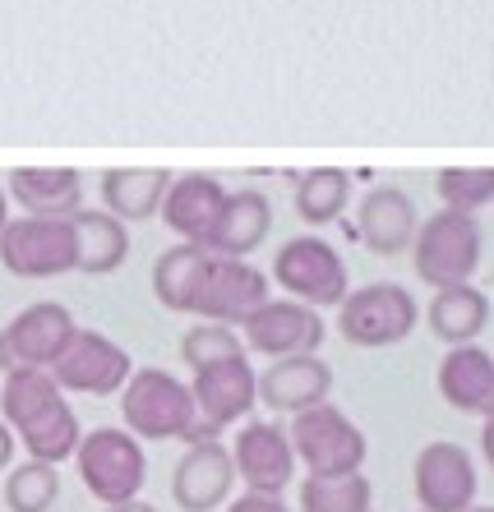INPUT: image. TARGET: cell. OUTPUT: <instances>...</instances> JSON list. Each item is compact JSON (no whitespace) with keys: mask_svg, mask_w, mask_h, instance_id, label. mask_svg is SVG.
Wrapping results in <instances>:
<instances>
[{"mask_svg":"<svg viewBox=\"0 0 494 512\" xmlns=\"http://www.w3.org/2000/svg\"><path fill=\"white\" fill-rule=\"evenodd\" d=\"M0 420L14 429V439L28 448L33 462L61 466L74 457L84 429L74 406L65 402V393L56 388L47 370H10L5 388H0Z\"/></svg>","mask_w":494,"mask_h":512,"instance_id":"6da1fadb","label":"cell"},{"mask_svg":"<svg viewBox=\"0 0 494 512\" xmlns=\"http://www.w3.org/2000/svg\"><path fill=\"white\" fill-rule=\"evenodd\" d=\"M287 439L305 476H324V480L356 476L365 466V453H370V443L356 429V420L347 411H338L333 402H319L310 411H301V416H291Z\"/></svg>","mask_w":494,"mask_h":512,"instance_id":"7a4b0ae2","label":"cell"},{"mask_svg":"<svg viewBox=\"0 0 494 512\" xmlns=\"http://www.w3.org/2000/svg\"><path fill=\"white\" fill-rule=\"evenodd\" d=\"M481 222L471 213H434L416 227V240H411V268L425 286L444 291V286H462L476 277L481 268Z\"/></svg>","mask_w":494,"mask_h":512,"instance_id":"3957f363","label":"cell"},{"mask_svg":"<svg viewBox=\"0 0 494 512\" xmlns=\"http://www.w3.org/2000/svg\"><path fill=\"white\" fill-rule=\"evenodd\" d=\"M74 466H79L84 489L102 508L134 503L144 494V480H148L144 443L134 434H125V429H93V434H84L79 448H74Z\"/></svg>","mask_w":494,"mask_h":512,"instance_id":"277c9868","label":"cell"},{"mask_svg":"<svg viewBox=\"0 0 494 512\" xmlns=\"http://www.w3.org/2000/svg\"><path fill=\"white\" fill-rule=\"evenodd\" d=\"M121 416L125 434L134 439H185L199 420L190 397V383H181L167 370H134L121 388Z\"/></svg>","mask_w":494,"mask_h":512,"instance_id":"5b68a950","label":"cell"},{"mask_svg":"<svg viewBox=\"0 0 494 512\" xmlns=\"http://www.w3.org/2000/svg\"><path fill=\"white\" fill-rule=\"evenodd\" d=\"M273 282L287 291V300L310 310H338L351 291V273L324 236H291L273 259Z\"/></svg>","mask_w":494,"mask_h":512,"instance_id":"8992f818","label":"cell"},{"mask_svg":"<svg viewBox=\"0 0 494 512\" xmlns=\"http://www.w3.org/2000/svg\"><path fill=\"white\" fill-rule=\"evenodd\" d=\"M421 319V305L407 286L398 282H374V286H351L347 300L338 305V333L342 342L379 351V346H398L411 337Z\"/></svg>","mask_w":494,"mask_h":512,"instance_id":"52a82bcc","label":"cell"},{"mask_svg":"<svg viewBox=\"0 0 494 512\" xmlns=\"http://www.w3.org/2000/svg\"><path fill=\"white\" fill-rule=\"evenodd\" d=\"M264 300H268V277L259 273L254 263L204 254L199 277H194V291H190V314L194 319L241 328Z\"/></svg>","mask_w":494,"mask_h":512,"instance_id":"ba28073f","label":"cell"},{"mask_svg":"<svg viewBox=\"0 0 494 512\" xmlns=\"http://www.w3.org/2000/svg\"><path fill=\"white\" fill-rule=\"evenodd\" d=\"M74 333L79 323L61 300H33L0 333V370H51Z\"/></svg>","mask_w":494,"mask_h":512,"instance_id":"9c48e42d","label":"cell"},{"mask_svg":"<svg viewBox=\"0 0 494 512\" xmlns=\"http://www.w3.org/2000/svg\"><path fill=\"white\" fill-rule=\"evenodd\" d=\"M5 273L42 282V277L74 273V227L70 217H10L0 236Z\"/></svg>","mask_w":494,"mask_h":512,"instance_id":"30bf717a","label":"cell"},{"mask_svg":"<svg viewBox=\"0 0 494 512\" xmlns=\"http://www.w3.org/2000/svg\"><path fill=\"white\" fill-rule=\"evenodd\" d=\"M51 379L61 393H84V397H111L121 393L134 374V360L121 342H111L107 333L79 328L70 337V346L61 351V360L51 365Z\"/></svg>","mask_w":494,"mask_h":512,"instance_id":"8fae6325","label":"cell"},{"mask_svg":"<svg viewBox=\"0 0 494 512\" xmlns=\"http://www.w3.org/2000/svg\"><path fill=\"white\" fill-rule=\"evenodd\" d=\"M324 314L310 310V305H296V300H273L268 296L250 319L241 323V342L245 351L268 360H287V356H319L324 346Z\"/></svg>","mask_w":494,"mask_h":512,"instance_id":"7c38bea8","label":"cell"},{"mask_svg":"<svg viewBox=\"0 0 494 512\" xmlns=\"http://www.w3.org/2000/svg\"><path fill=\"white\" fill-rule=\"evenodd\" d=\"M411 485L421 512H467L476 503V457L453 439H434L416 453Z\"/></svg>","mask_w":494,"mask_h":512,"instance_id":"4fadbf2b","label":"cell"},{"mask_svg":"<svg viewBox=\"0 0 494 512\" xmlns=\"http://www.w3.org/2000/svg\"><path fill=\"white\" fill-rule=\"evenodd\" d=\"M190 397H194V411H199V425L222 434L227 425H241L254 411V402H259V374L245 360V351L227 360H213L204 370H194Z\"/></svg>","mask_w":494,"mask_h":512,"instance_id":"5bb4252c","label":"cell"},{"mask_svg":"<svg viewBox=\"0 0 494 512\" xmlns=\"http://www.w3.org/2000/svg\"><path fill=\"white\" fill-rule=\"evenodd\" d=\"M231 466L254 494H282L291 485V476L301 471L287 429L278 420H245L236 443H231Z\"/></svg>","mask_w":494,"mask_h":512,"instance_id":"9a60e30c","label":"cell"},{"mask_svg":"<svg viewBox=\"0 0 494 512\" xmlns=\"http://www.w3.org/2000/svg\"><path fill=\"white\" fill-rule=\"evenodd\" d=\"M231 485H236V466H231V448H222V439L190 443V453L171 471V499L181 512H213L217 503L231 499Z\"/></svg>","mask_w":494,"mask_h":512,"instance_id":"2e32d148","label":"cell"},{"mask_svg":"<svg viewBox=\"0 0 494 512\" xmlns=\"http://www.w3.org/2000/svg\"><path fill=\"white\" fill-rule=\"evenodd\" d=\"M328 393H333V370H328V360H319V356L273 360V365L259 374V402H264L273 416H301L310 406L328 402Z\"/></svg>","mask_w":494,"mask_h":512,"instance_id":"e0dca14e","label":"cell"},{"mask_svg":"<svg viewBox=\"0 0 494 512\" xmlns=\"http://www.w3.org/2000/svg\"><path fill=\"white\" fill-rule=\"evenodd\" d=\"M227 203V190L217 176H204V171H190V176H171L167 199L157 208V217L167 222L181 245H204L217 227V213Z\"/></svg>","mask_w":494,"mask_h":512,"instance_id":"ac0fdd59","label":"cell"},{"mask_svg":"<svg viewBox=\"0 0 494 512\" xmlns=\"http://www.w3.org/2000/svg\"><path fill=\"white\" fill-rule=\"evenodd\" d=\"M439 397L462 416H494V356L485 346H448L439 360Z\"/></svg>","mask_w":494,"mask_h":512,"instance_id":"d6986e66","label":"cell"},{"mask_svg":"<svg viewBox=\"0 0 494 512\" xmlns=\"http://www.w3.org/2000/svg\"><path fill=\"white\" fill-rule=\"evenodd\" d=\"M268 231H273V199L264 190H227V203L217 213V227L204 240V250L222 259H245L264 245Z\"/></svg>","mask_w":494,"mask_h":512,"instance_id":"ffe728a7","label":"cell"},{"mask_svg":"<svg viewBox=\"0 0 494 512\" xmlns=\"http://www.w3.org/2000/svg\"><path fill=\"white\" fill-rule=\"evenodd\" d=\"M416 227H421V213H416L411 194L398 190V185H379V190H370L365 203H361V217H356V236L365 240V250L384 254V259L388 254L411 250Z\"/></svg>","mask_w":494,"mask_h":512,"instance_id":"44dd1931","label":"cell"},{"mask_svg":"<svg viewBox=\"0 0 494 512\" xmlns=\"http://www.w3.org/2000/svg\"><path fill=\"white\" fill-rule=\"evenodd\" d=\"M10 194L24 217H74L84 208V176L70 167H19L10 171Z\"/></svg>","mask_w":494,"mask_h":512,"instance_id":"7402d4cb","label":"cell"},{"mask_svg":"<svg viewBox=\"0 0 494 512\" xmlns=\"http://www.w3.org/2000/svg\"><path fill=\"white\" fill-rule=\"evenodd\" d=\"M70 227H74V273L107 277L130 259V231H125V222H116L107 208H102V213L79 208V213L70 217Z\"/></svg>","mask_w":494,"mask_h":512,"instance_id":"603a6c76","label":"cell"},{"mask_svg":"<svg viewBox=\"0 0 494 512\" xmlns=\"http://www.w3.org/2000/svg\"><path fill=\"white\" fill-rule=\"evenodd\" d=\"M171 171L162 167H116L102 171V203L116 222H148L167 199Z\"/></svg>","mask_w":494,"mask_h":512,"instance_id":"cb8c5ba5","label":"cell"},{"mask_svg":"<svg viewBox=\"0 0 494 512\" xmlns=\"http://www.w3.org/2000/svg\"><path fill=\"white\" fill-rule=\"evenodd\" d=\"M425 319H430V333L444 346H471L490 323V296L471 282L444 286V291H434Z\"/></svg>","mask_w":494,"mask_h":512,"instance_id":"d4e9b609","label":"cell"},{"mask_svg":"<svg viewBox=\"0 0 494 512\" xmlns=\"http://www.w3.org/2000/svg\"><path fill=\"white\" fill-rule=\"evenodd\" d=\"M351 203V176L342 167H314L296 180V217L310 227H328L347 213Z\"/></svg>","mask_w":494,"mask_h":512,"instance_id":"484cf974","label":"cell"},{"mask_svg":"<svg viewBox=\"0 0 494 512\" xmlns=\"http://www.w3.org/2000/svg\"><path fill=\"white\" fill-rule=\"evenodd\" d=\"M301 512H374V485L365 471L356 476H305L301 480Z\"/></svg>","mask_w":494,"mask_h":512,"instance_id":"4316f807","label":"cell"},{"mask_svg":"<svg viewBox=\"0 0 494 512\" xmlns=\"http://www.w3.org/2000/svg\"><path fill=\"white\" fill-rule=\"evenodd\" d=\"M204 254H208L204 245H176V250H167L153 263V296L171 314H190V291H194V277H199Z\"/></svg>","mask_w":494,"mask_h":512,"instance_id":"83f0119b","label":"cell"},{"mask_svg":"<svg viewBox=\"0 0 494 512\" xmlns=\"http://www.w3.org/2000/svg\"><path fill=\"white\" fill-rule=\"evenodd\" d=\"M61 499V471L47 462H19L5 476V508L10 512H51V503Z\"/></svg>","mask_w":494,"mask_h":512,"instance_id":"f1b7e54d","label":"cell"},{"mask_svg":"<svg viewBox=\"0 0 494 512\" xmlns=\"http://www.w3.org/2000/svg\"><path fill=\"white\" fill-rule=\"evenodd\" d=\"M434 194L448 213H471L494 203V167H444L434 176Z\"/></svg>","mask_w":494,"mask_h":512,"instance_id":"f546056e","label":"cell"},{"mask_svg":"<svg viewBox=\"0 0 494 512\" xmlns=\"http://www.w3.org/2000/svg\"><path fill=\"white\" fill-rule=\"evenodd\" d=\"M245 342H241V328H227V323H194L190 333L181 337V360L194 370H204L213 360H227V356H241Z\"/></svg>","mask_w":494,"mask_h":512,"instance_id":"4dcf8cb0","label":"cell"},{"mask_svg":"<svg viewBox=\"0 0 494 512\" xmlns=\"http://www.w3.org/2000/svg\"><path fill=\"white\" fill-rule=\"evenodd\" d=\"M227 512H291V508L282 503V494H254V489H245Z\"/></svg>","mask_w":494,"mask_h":512,"instance_id":"1f68e13d","label":"cell"},{"mask_svg":"<svg viewBox=\"0 0 494 512\" xmlns=\"http://www.w3.org/2000/svg\"><path fill=\"white\" fill-rule=\"evenodd\" d=\"M10 462H14V429L0 420V471H10Z\"/></svg>","mask_w":494,"mask_h":512,"instance_id":"d6a6232c","label":"cell"},{"mask_svg":"<svg viewBox=\"0 0 494 512\" xmlns=\"http://www.w3.org/2000/svg\"><path fill=\"white\" fill-rule=\"evenodd\" d=\"M481 457L494 471V416H485V425H481Z\"/></svg>","mask_w":494,"mask_h":512,"instance_id":"836d02e7","label":"cell"},{"mask_svg":"<svg viewBox=\"0 0 494 512\" xmlns=\"http://www.w3.org/2000/svg\"><path fill=\"white\" fill-rule=\"evenodd\" d=\"M102 512H157L153 503H144V499H134V503H116V508H102Z\"/></svg>","mask_w":494,"mask_h":512,"instance_id":"e575fe53","label":"cell"},{"mask_svg":"<svg viewBox=\"0 0 494 512\" xmlns=\"http://www.w3.org/2000/svg\"><path fill=\"white\" fill-rule=\"evenodd\" d=\"M5 227H10V194L0 190V236H5Z\"/></svg>","mask_w":494,"mask_h":512,"instance_id":"d590c367","label":"cell"},{"mask_svg":"<svg viewBox=\"0 0 494 512\" xmlns=\"http://www.w3.org/2000/svg\"><path fill=\"white\" fill-rule=\"evenodd\" d=\"M467 512H494V508H481V503H471V508Z\"/></svg>","mask_w":494,"mask_h":512,"instance_id":"8d00e7d4","label":"cell"},{"mask_svg":"<svg viewBox=\"0 0 494 512\" xmlns=\"http://www.w3.org/2000/svg\"><path fill=\"white\" fill-rule=\"evenodd\" d=\"M416 512H421V508H416Z\"/></svg>","mask_w":494,"mask_h":512,"instance_id":"74e56055","label":"cell"}]
</instances>
